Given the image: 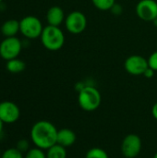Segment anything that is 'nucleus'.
Returning <instances> with one entry per match:
<instances>
[{"label":"nucleus","mask_w":157,"mask_h":158,"mask_svg":"<svg viewBox=\"0 0 157 158\" xmlns=\"http://www.w3.org/2000/svg\"><path fill=\"white\" fill-rule=\"evenodd\" d=\"M58 130L47 120H40L34 123L31 130V139L33 144L42 150H48L56 144Z\"/></svg>","instance_id":"1"},{"label":"nucleus","mask_w":157,"mask_h":158,"mask_svg":"<svg viewBox=\"0 0 157 158\" xmlns=\"http://www.w3.org/2000/svg\"><path fill=\"white\" fill-rule=\"evenodd\" d=\"M102 101L100 92L93 85H86L83 89L79 92L78 103L80 107L87 112L96 110Z\"/></svg>","instance_id":"2"},{"label":"nucleus","mask_w":157,"mask_h":158,"mask_svg":"<svg viewBox=\"0 0 157 158\" xmlns=\"http://www.w3.org/2000/svg\"><path fill=\"white\" fill-rule=\"evenodd\" d=\"M41 40L43 45L46 49L50 51H56L64 45L65 36L58 27L48 25L43 28L41 34Z\"/></svg>","instance_id":"3"},{"label":"nucleus","mask_w":157,"mask_h":158,"mask_svg":"<svg viewBox=\"0 0 157 158\" xmlns=\"http://www.w3.org/2000/svg\"><path fill=\"white\" fill-rule=\"evenodd\" d=\"M43 30L42 22L36 17L27 16L19 21V31L29 39L41 37Z\"/></svg>","instance_id":"4"},{"label":"nucleus","mask_w":157,"mask_h":158,"mask_svg":"<svg viewBox=\"0 0 157 158\" xmlns=\"http://www.w3.org/2000/svg\"><path fill=\"white\" fill-rule=\"evenodd\" d=\"M142 140L134 133L127 135L121 143V152L125 158H136L142 151Z\"/></svg>","instance_id":"5"},{"label":"nucleus","mask_w":157,"mask_h":158,"mask_svg":"<svg viewBox=\"0 0 157 158\" xmlns=\"http://www.w3.org/2000/svg\"><path fill=\"white\" fill-rule=\"evenodd\" d=\"M21 51V42L16 37H6L0 44V56L8 61L17 58Z\"/></svg>","instance_id":"6"},{"label":"nucleus","mask_w":157,"mask_h":158,"mask_svg":"<svg viewBox=\"0 0 157 158\" xmlns=\"http://www.w3.org/2000/svg\"><path fill=\"white\" fill-rule=\"evenodd\" d=\"M67 30L73 34L81 33L87 26V19L81 11H73L68 15L65 19Z\"/></svg>","instance_id":"7"},{"label":"nucleus","mask_w":157,"mask_h":158,"mask_svg":"<svg viewBox=\"0 0 157 158\" xmlns=\"http://www.w3.org/2000/svg\"><path fill=\"white\" fill-rule=\"evenodd\" d=\"M125 69L128 73L133 76L143 75L144 71L149 67L148 60L142 56L134 55L129 56L125 61Z\"/></svg>","instance_id":"8"},{"label":"nucleus","mask_w":157,"mask_h":158,"mask_svg":"<svg viewBox=\"0 0 157 158\" xmlns=\"http://www.w3.org/2000/svg\"><path fill=\"white\" fill-rule=\"evenodd\" d=\"M136 13L144 21H154L157 18L156 1L141 0L136 6Z\"/></svg>","instance_id":"9"},{"label":"nucleus","mask_w":157,"mask_h":158,"mask_svg":"<svg viewBox=\"0 0 157 158\" xmlns=\"http://www.w3.org/2000/svg\"><path fill=\"white\" fill-rule=\"evenodd\" d=\"M20 116L19 106L10 102L4 101L0 103V119L5 124H11L16 122Z\"/></svg>","instance_id":"10"},{"label":"nucleus","mask_w":157,"mask_h":158,"mask_svg":"<svg viewBox=\"0 0 157 158\" xmlns=\"http://www.w3.org/2000/svg\"><path fill=\"white\" fill-rule=\"evenodd\" d=\"M77 136L75 132L70 129H61L57 132L56 143L67 148L72 146L76 142Z\"/></svg>","instance_id":"11"},{"label":"nucleus","mask_w":157,"mask_h":158,"mask_svg":"<svg viewBox=\"0 0 157 158\" xmlns=\"http://www.w3.org/2000/svg\"><path fill=\"white\" fill-rule=\"evenodd\" d=\"M64 19H65V14L60 6H54L48 9L46 14V19L49 25L58 27L63 22Z\"/></svg>","instance_id":"12"},{"label":"nucleus","mask_w":157,"mask_h":158,"mask_svg":"<svg viewBox=\"0 0 157 158\" xmlns=\"http://www.w3.org/2000/svg\"><path fill=\"white\" fill-rule=\"evenodd\" d=\"M19 31V21L17 19H8L3 23L1 27V32L6 37H15Z\"/></svg>","instance_id":"13"},{"label":"nucleus","mask_w":157,"mask_h":158,"mask_svg":"<svg viewBox=\"0 0 157 158\" xmlns=\"http://www.w3.org/2000/svg\"><path fill=\"white\" fill-rule=\"evenodd\" d=\"M46 158H67L66 148L57 143L55 144L46 150Z\"/></svg>","instance_id":"14"},{"label":"nucleus","mask_w":157,"mask_h":158,"mask_svg":"<svg viewBox=\"0 0 157 158\" xmlns=\"http://www.w3.org/2000/svg\"><path fill=\"white\" fill-rule=\"evenodd\" d=\"M25 63L18 58L8 60L6 63V69L11 73H20L25 69Z\"/></svg>","instance_id":"15"},{"label":"nucleus","mask_w":157,"mask_h":158,"mask_svg":"<svg viewBox=\"0 0 157 158\" xmlns=\"http://www.w3.org/2000/svg\"><path fill=\"white\" fill-rule=\"evenodd\" d=\"M85 158H109L107 153L99 147H93L87 151Z\"/></svg>","instance_id":"16"},{"label":"nucleus","mask_w":157,"mask_h":158,"mask_svg":"<svg viewBox=\"0 0 157 158\" xmlns=\"http://www.w3.org/2000/svg\"><path fill=\"white\" fill-rule=\"evenodd\" d=\"M92 2L97 9L103 11L111 10L113 6L116 4L115 0H92Z\"/></svg>","instance_id":"17"},{"label":"nucleus","mask_w":157,"mask_h":158,"mask_svg":"<svg viewBox=\"0 0 157 158\" xmlns=\"http://www.w3.org/2000/svg\"><path fill=\"white\" fill-rule=\"evenodd\" d=\"M24 158H46V154L43 152V150L35 147L30 149L26 153V156Z\"/></svg>","instance_id":"18"},{"label":"nucleus","mask_w":157,"mask_h":158,"mask_svg":"<svg viewBox=\"0 0 157 158\" xmlns=\"http://www.w3.org/2000/svg\"><path fill=\"white\" fill-rule=\"evenodd\" d=\"M1 158H23V156L17 148H9L1 155Z\"/></svg>","instance_id":"19"},{"label":"nucleus","mask_w":157,"mask_h":158,"mask_svg":"<svg viewBox=\"0 0 157 158\" xmlns=\"http://www.w3.org/2000/svg\"><path fill=\"white\" fill-rule=\"evenodd\" d=\"M148 60V65L151 69H153L155 71H157V51L154 52L150 56L149 58L147 59Z\"/></svg>","instance_id":"20"},{"label":"nucleus","mask_w":157,"mask_h":158,"mask_svg":"<svg viewBox=\"0 0 157 158\" xmlns=\"http://www.w3.org/2000/svg\"><path fill=\"white\" fill-rule=\"evenodd\" d=\"M17 149L20 151L21 153L23 152H28L29 151V143L26 140H20L17 143Z\"/></svg>","instance_id":"21"},{"label":"nucleus","mask_w":157,"mask_h":158,"mask_svg":"<svg viewBox=\"0 0 157 158\" xmlns=\"http://www.w3.org/2000/svg\"><path fill=\"white\" fill-rule=\"evenodd\" d=\"M154 75H155V70H154L153 69H151L150 67H148L147 69H146V70L144 71V73H143V76H144L145 78H148V79L153 78Z\"/></svg>","instance_id":"22"},{"label":"nucleus","mask_w":157,"mask_h":158,"mask_svg":"<svg viewBox=\"0 0 157 158\" xmlns=\"http://www.w3.org/2000/svg\"><path fill=\"white\" fill-rule=\"evenodd\" d=\"M111 11L115 14V15H119V14H121V12H122V8H121V6H118V5H114L113 6V7L111 8Z\"/></svg>","instance_id":"23"},{"label":"nucleus","mask_w":157,"mask_h":158,"mask_svg":"<svg viewBox=\"0 0 157 158\" xmlns=\"http://www.w3.org/2000/svg\"><path fill=\"white\" fill-rule=\"evenodd\" d=\"M152 115H153L154 118L157 120V102L153 106V108H152Z\"/></svg>","instance_id":"24"},{"label":"nucleus","mask_w":157,"mask_h":158,"mask_svg":"<svg viewBox=\"0 0 157 158\" xmlns=\"http://www.w3.org/2000/svg\"><path fill=\"white\" fill-rule=\"evenodd\" d=\"M4 122L0 119V137L2 136V134H3V129H4Z\"/></svg>","instance_id":"25"},{"label":"nucleus","mask_w":157,"mask_h":158,"mask_svg":"<svg viewBox=\"0 0 157 158\" xmlns=\"http://www.w3.org/2000/svg\"><path fill=\"white\" fill-rule=\"evenodd\" d=\"M153 22H154L155 26H156V27H157V18L155 19V20H154V21H153Z\"/></svg>","instance_id":"26"},{"label":"nucleus","mask_w":157,"mask_h":158,"mask_svg":"<svg viewBox=\"0 0 157 158\" xmlns=\"http://www.w3.org/2000/svg\"><path fill=\"white\" fill-rule=\"evenodd\" d=\"M153 158H157V152H156V153H155V155L154 156V157H153Z\"/></svg>","instance_id":"27"},{"label":"nucleus","mask_w":157,"mask_h":158,"mask_svg":"<svg viewBox=\"0 0 157 158\" xmlns=\"http://www.w3.org/2000/svg\"><path fill=\"white\" fill-rule=\"evenodd\" d=\"M1 2H2V0H0V3H1Z\"/></svg>","instance_id":"28"},{"label":"nucleus","mask_w":157,"mask_h":158,"mask_svg":"<svg viewBox=\"0 0 157 158\" xmlns=\"http://www.w3.org/2000/svg\"><path fill=\"white\" fill-rule=\"evenodd\" d=\"M0 158H1V155H0Z\"/></svg>","instance_id":"29"},{"label":"nucleus","mask_w":157,"mask_h":158,"mask_svg":"<svg viewBox=\"0 0 157 158\" xmlns=\"http://www.w3.org/2000/svg\"><path fill=\"white\" fill-rule=\"evenodd\" d=\"M124 158H125V157H124Z\"/></svg>","instance_id":"30"}]
</instances>
